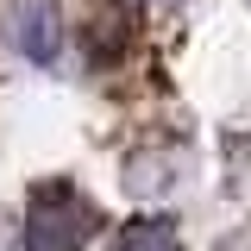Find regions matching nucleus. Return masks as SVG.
Here are the masks:
<instances>
[{"label": "nucleus", "instance_id": "obj_1", "mask_svg": "<svg viewBox=\"0 0 251 251\" xmlns=\"http://www.w3.org/2000/svg\"><path fill=\"white\" fill-rule=\"evenodd\" d=\"M100 232V214L82 188L69 182H44L31 195V214H25V251H82Z\"/></svg>", "mask_w": 251, "mask_h": 251}, {"label": "nucleus", "instance_id": "obj_2", "mask_svg": "<svg viewBox=\"0 0 251 251\" xmlns=\"http://www.w3.org/2000/svg\"><path fill=\"white\" fill-rule=\"evenodd\" d=\"M138 44V13L126 6V0H100L88 19V50L100 69H113V63H126V50Z\"/></svg>", "mask_w": 251, "mask_h": 251}, {"label": "nucleus", "instance_id": "obj_3", "mask_svg": "<svg viewBox=\"0 0 251 251\" xmlns=\"http://www.w3.org/2000/svg\"><path fill=\"white\" fill-rule=\"evenodd\" d=\"M6 25H13V44H19L31 63H57L63 25H57V6H50V0H19Z\"/></svg>", "mask_w": 251, "mask_h": 251}, {"label": "nucleus", "instance_id": "obj_4", "mask_svg": "<svg viewBox=\"0 0 251 251\" xmlns=\"http://www.w3.org/2000/svg\"><path fill=\"white\" fill-rule=\"evenodd\" d=\"M120 251H176V226L170 220H132L120 232Z\"/></svg>", "mask_w": 251, "mask_h": 251}, {"label": "nucleus", "instance_id": "obj_5", "mask_svg": "<svg viewBox=\"0 0 251 251\" xmlns=\"http://www.w3.org/2000/svg\"><path fill=\"white\" fill-rule=\"evenodd\" d=\"M151 6H182V0H151Z\"/></svg>", "mask_w": 251, "mask_h": 251}]
</instances>
